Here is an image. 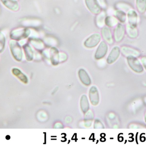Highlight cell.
I'll return each instance as SVG.
<instances>
[{"label": "cell", "mask_w": 146, "mask_h": 145, "mask_svg": "<svg viewBox=\"0 0 146 145\" xmlns=\"http://www.w3.org/2000/svg\"><path fill=\"white\" fill-rule=\"evenodd\" d=\"M106 24L109 27H112L116 26L119 23L118 20L113 16H109L105 18Z\"/></svg>", "instance_id": "e0dca14e"}, {"label": "cell", "mask_w": 146, "mask_h": 145, "mask_svg": "<svg viewBox=\"0 0 146 145\" xmlns=\"http://www.w3.org/2000/svg\"><path fill=\"white\" fill-rule=\"evenodd\" d=\"M126 33L128 36L132 39L136 38L139 35V31L137 27L132 26L129 24L126 26Z\"/></svg>", "instance_id": "4fadbf2b"}, {"label": "cell", "mask_w": 146, "mask_h": 145, "mask_svg": "<svg viewBox=\"0 0 146 145\" xmlns=\"http://www.w3.org/2000/svg\"><path fill=\"white\" fill-rule=\"evenodd\" d=\"M6 138L8 140H9V139L10 138V137L9 136V135H7V136H6Z\"/></svg>", "instance_id": "f1b7e54d"}, {"label": "cell", "mask_w": 146, "mask_h": 145, "mask_svg": "<svg viewBox=\"0 0 146 145\" xmlns=\"http://www.w3.org/2000/svg\"><path fill=\"white\" fill-rule=\"evenodd\" d=\"M79 76L82 82L86 86H89L91 84V79L88 74L85 70L80 69L79 70Z\"/></svg>", "instance_id": "9a60e30c"}, {"label": "cell", "mask_w": 146, "mask_h": 145, "mask_svg": "<svg viewBox=\"0 0 146 145\" xmlns=\"http://www.w3.org/2000/svg\"><path fill=\"white\" fill-rule=\"evenodd\" d=\"M9 47L14 58L17 61H21L23 53L19 44L16 41L12 40L9 41Z\"/></svg>", "instance_id": "6da1fadb"}, {"label": "cell", "mask_w": 146, "mask_h": 145, "mask_svg": "<svg viewBox=\"0 0 146 145\" xmlns=\"http://www.w3.org/2000/svg\"><path fill=\"white\" fill-rule=\"evenodd\" d=\"M127 19L129 24L137 27L138 21V15L135 10H129L127 13Z\"/></svg>", "instance_id": "8fae6325"}, {"label": "cell", "mask_w": 146, "mask_h": 145, "mask_svg": "<svg viewBox=\"0 0 146 145\" xmlns=\"http://www.w3.org/2000/svg\"><path fill=\"white\" fill-rule=\"evenodd\" d=\"M27 60L28 61L32 60L33 57V52L31 47L28 44L25 45L24 47Z\"/></svg>", "instance_id": "ffe728a7"}, {"label": "cell", "mask_w": 146, "mask_h": 145, "mask_svg": "<svg viewBox=\"0 0 146 145\" xmlns=\"http://www.w3.org/2000/svg\"><path fill=\"white\" fill-rule=\"evenodd\" d=\"M5 45V36L1 32H0V52H2L3 51Z\"/></svg>", "instance_id": "d4e9b609"}, {"label": "cell", "mask_w": 146, "mask_h": 145, "mask_svg": "<svg viewBox=\"0 0 146 145\" xmlns=\"http://www.w3.org/2000/svg\"><path fill=\"white\" fill-rule=\"evenodd\" d=\"M31 43L35 48L38 49V50L42 49L44 48L43 43L40 40H38V39L32 38L31 39Z\"/></svg>", "instance_id": "7402d4cb"}, {"label": "cell", "mask_w": 146, "mask_h": 145, "mask_svg": "<svg viewBox=\"0 0 146 145\" xmlns=\"http://www.w3.org/2000/svg\"><path fill=\"white\" fill-rule=\"evenodd\" d=\"M89 98L92 104L96 106L99 102V96L98 89L95 87L91 88L89 92Z\"/></svg>", "instance_id": "7c38bea8"}, {"label": "cell", "mask_w": 146, "mask_h": 145, "mask_svg": "<svg viewBox=\"0 0 146 145\" xmlns=\"http://www.w3.org/2000/svg\"><path fill=\"white\" fill-rule=\"evenodd\" d=\"M145 121L146 122V112L145 115Z\"/></svg>", "instance_id": "f546056e"}, {"label": "cell", "mask_w": 146, "mask_h": 145, "mask_svg": "<svg viewBox=\"0 0 146 145\" xmlns=\"http://www.w3.org/2000/svg\"><path fill=\"white\" fill-rule=\"evenodd\" d=\"M12 72L16 77H18L21 81L25 83H28V79L27 77L22 73L19 69L17 68H14L12 70Z\"/></svg>", "instance_id": "2e32d148"}, {"label": "cell", "mask_w": 146, "mask_h": 145, "mask_svg": "<svg viewBox=\"0 0 146 145\" xmlns=\"http://www.w3.org/2000/svg\"><path fill=\"white\" fill-rule=\"evenodd\" d=\"M141 61L142 63V66L146 70V57H143L141 59Z\"/></svg>", "instance_id": "4316f807"}, {"label": "cell", "mask_w": 146, "mask_h": 145, "mask_svg": "<svg viewBox=\"0 0 146 145\" xmlns=\"http://www.w3.org/2000/svg\"><path fill=\"white\" fill-rule=\"evenodd\" d=\"M101 38V36L100 34H93L86 40L84 43V45L88 48L94 47L98 44Z\"/></svg>", "instance_id": "5b68a950"}, {"label": "cell", "mask_w": 146, "mask_h": 145, "mask_svg": "<svg viewBox=\"0 0 146 145\" xmlns=\"http://www.w3.org/2000/svg\"><path fill=\"white\" fill-rule=\"evenodd\" d=\"M136 7L139 12L144 13L146 10V0H136Z\"/></svg>", "instance_id": "d6986e66"}, {"label": "cell", "mask_w": 146, "mask_h": 145, "mask_svg": "<svg viewBox=\"0 0 146 145\" xmlns=\"http://www.w3.org/2000/svg\"><path fill=\"white\" fill-rule=\"evenodd\" d=\"M121 52V49L119 47L117 46L114 47L108 56L107 63L111 64L116 61L120 56Z\"/></svg>", "instance_id": "ba28073f"}, {"label": "cell", "mask_w": 146, "mask_h": 145, "mask_svg": "<svg viewBox=\"0 0 146 145\" xmlns=\"http://www.w3.org/2000/svg\"><path fill=\"white\" fill-rule=\"evenodd\" d=\"M108 47L105 41H102L96 51L95 57L97 59L102 58L105 56L108 51Z\"/></svg>", "instance_id": "8992f818"}, {"label": "cell", "mask_w": 146, "mask_h": 145, "mask_svg": "<svg viewBox=\"0 0 146 145\" xmlns=\"http://www.w3.org/2000/svg\"><path fill=\"white\" fill-rule=\"evenodd\" d=\"M98 2L101 5L102 7H104L105 6L106 4L105 3L104 0H98Z\"/></svg>", "instance_id": "83f0119b"}, {"label": "cell", "mask_w": 146, "mask_h": 145, "mask_svg": "<svg viewBox=\"0 0 146 145\" xmlns=\"http://www.w3.org/2000/svg\"><path fill=\"white\" fill-rule=\"evenodd\" d=\"M116 18L121 23H125L127 21V14L125 12L122 10H117L115 12Z\"/></svg>", "instance_id": "44dd1931"}, {"label": "cell", "mask_w": 146, "mask_h": 145, "mask_svg": "<svg viewBox=\"0 0 146 145\" xmlns=\"http://www.w3.org/2000/svg\"><path fill=\"white\" fill-rule=\"evenodd\" d=\"M128 64L130 68L135 72L141 73L144 71V68L137 57L129 56L127 57Z\"/></svg>", "instance_id": "7a4b0ae2"}, {"label": "cell", "mask_w": 146, "mask_h": 145, "mask_svg": "<svg viewBox=\"0 0 146 145\" xmlns=\"http://www.w3.org/2000/svg\"><path fill=\"white\" fill-rule=\"evenodd\" d=\"M86 3L88 8L93 13L98 14L101 11L97 0H86Z\"/></svg>", "instance_id": "9c48e42d"}, {"label": "cell", "mask_w": 146, "mask_h": 145, "mask_svg": "<svg viewBox=\"0 0 146 145\" xmlns=\"http://www.w3.org/2000/svg\"><path fill=\"white\" fill-rule=\"evenodd\" d=\"M106 14L104 12L101 13L99 15H98L96 20L97 25L98 27H103L104 24L105 18Z\"/></svg>", "instance_id": "603a6c76"}, {"label": "cell", "mask_w": 146, "mask_h": 145, "mask_svg": "<svg viewBox=\"0 0 146 145\" xmlns=\"http://www.w3.org/2000/svg\"><path fill=\"white\" fill-rule=\"evenodd\" d=\"M88 113L86 115V117H85V121H86V123L87 122L89 121V122L92 123V121L93 118V115L92 113H91L90 112H88Z\"/></svg>", "instance_id": "484cf974"}, {"label": "cell", "mask_w": 146, "mask_h": 145, "mask_svg": "<svg viewBox=\"0 0 146 145\" xmlns=\"http://www.w3.org/2000/svg\"><path fill=\"white\" fill-rule=\"evenodd\" d=\"M3 5L9 10L17 11L19 9V5L17 0H1Z\"/></svg>", "instance_id": "30bf717a"}, {"label": "cell", "mask_w": 146, "mask_h": 145, "mask_svg": "<svg viewBox=\"0 0 146 145\" xmlns=\"http://www.w3.org/2000/svg\"><path fill=\"white\" fill-rule=\"evenodd\" d=\"M30 34L29 30L24 28L15 29L10 34V37L13 40H19L26 38Z\"/></svg>", "instance_id": "3957f363"}, {"label": "cell", "mask_w": 146, "mask_h": 145, "mask_svg": "<svg viewBox=\"0 0 146 145\" xmlns=\"http://www.w3.org/2000/svg\"></svg>", "instance_id": "4dcf8cb0"}, {"label": "cell", "mask_w": 146, "mask_h": 145, "mask_svg": "<svg viewBox=\"0 0 146 145\" xmlns=\"http://www.w3.org/2000/svg\"><path fill=\"white\" fill-rule=\"evenodd\" d=\"M102 35L104 39L110 44H112L113 43V37L111 31L109 27H104L102 29Z\"/></svg>", "instance_id": "5bb4252c"}, {"label": "cell", "mask_w": 146, "mask_h": 145, "mask_svg": "<svg viewBox=\"0 0 146 145\" xmlns=\"http://www.w3.org/2000/svg\"><path fill=\"white\" fill-rule=\"evenodd\" d=\"M121 51L122 54L127 57L129 56L138 57L140 56V53L138 50L127 46H123L122 47Z\"/></svg>", "instance_id": "52a82bcc"}, {"label": "cell", "mask_w": 146, "mask_h": 145, "mask_svg": "<svg viewBox=\"0 0 146 145\" xmlns=\"http://www.w3.org/2000/svg\"><path fill=\"white\" fill-rule=\"evenodd\" d=\"M57 49L54 48L51 49V54H52V62L56 63V64L58 62V54Z\"/></svg>", "instance_id": "cb8c5ba5"}, {"label": "cell", "mask_w": 146, "mask_h": 145, "mask_svg": "<svg viewBox=\"0 0 146 145\" xmlns=\"http://www.w3.org/2000/svg\"><path fill=\"white\" fill-rule=\"evenodd\" d=\"M126 33V27L122 24H118L116 26L114 32L115 41L117 42H120L124 38Z\"/></svg>", "instance_id": "277c9868"}, {"label": "cell", "mask_w": 146, "mask_h": 145, "mask_svg": "<svg viewBox=\"0 0 146 145\" xmlns=\"http://www.w3.org/2000/svg\"><path fill=\"white\" fill-rule=\"evenodd\" d=\"M81 108L82 110L84 113H86L89 109V103L88 100L87 98L85 95L82 97L80 101Z\"/></svg>", "instance_id": "ac0fdd59"}]
</instances>
